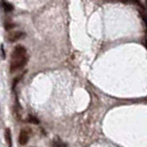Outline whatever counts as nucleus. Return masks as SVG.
Instances as JSON below:
<instances>
[{
  "label": "nucleus",
  "instance_id": "nucleus-1",
  "mask_svg": "<svg viewBox=\"0 0 147 147\" xmlns=\"http://www.w3.org/2000/svg\"><path fill=\"white\" fill-rule=\"evenodd\" d=\"M28 63V57H23V58H19V59H13L10 61V72H16L18 70L22 69L23 66Z\"/></svg>",
  "mask_w": 147,
  "mask_h": 147
},
{
  "label": "nucleus",
  "instance_id": "nucleus-2",
  "mask_svg": "<svg viewBox=\"0 0 147 147\" xmlns=\"http://www.w3.org/2000/svg\"><path fill=\"white\" fill-rule=\"evenodd\" d=\"M27 55V50L22 45H17L15 47L13 51L11 52V60L13 59H19V58H23Z\"/></svg>",
  "mask_w": 147,
  "mask_h": 147
},
{
  "label": "nucleus",
  "instance_id": "nucleus-3",
  "mask_svg": "<svg viewBox=\"0 0 147 147\" xmlns=\"http://www.w3.org/2000/svg\"><path fill=\"white\" fill-rule=\"evenodd\" d=\"M31 129L30 128H22L19 134V143L20 145H26L30 140L31 136Z\"/></svg>",
  "mask_w": 147,
  "mask_h": 147
},
{
  "label": "nucleus",
  "instance_id": "nucleus-4",
  "mask_svg": "<svg viewBox=\"0 0 147 147\" xmlns=\"http://www.w3.org/2000/svg\"><path fill=\"white\" fill-rule=\"evenodd\" d=\"M23 37H24V33L21 32V31H18V32H12V33H10L8 39H9L10 42H16V41L20 40V39Z\"/></svg>",
  "mask_w": 147,
  "mask_h": 147
},
{
  "label": "nucleus",
  "instance_id": "nucleus-5",
  "mask_svg": "<svg viewBox=\"0 0 147 147\" xmlns=\"http://www.w3.org/2000/svg\"><path fill=\"white\" fill-rule=\"evenodd\" d=\"M5 137H6L7 143L11 146V145H12V143H11V132H10V129H9V128H7V129L5 131Z\"/></svg>",
  "mask_w": 147,
  "mask_h": 147
},
{
  "label": "nucleus",
  "instance_id": "nucleus-6",
  "mask_svg": "<svg viewBox=\"0 0 147 147\" xmlns=\"http://www.w3.org/2000/svg\"><path fill=\"white\" fill-rule=\"evenodd\" d=\"M2 6H3V9H5V11H6V12H9V11H12V10H13L12 5L7 3L6 1H2Z\"/></svg>",
  "mask_w": 147,
  "mask_h": 147
},
{
  "label": "nucleus",
  "instance_id": "nucleus-7",
  "mask_svg": "<svg viewBox=\"0 0 147 147\" xmlns=\"http://www.w3.org/2000/svg\"><path fill=\"white\" fill-rule=\"evenodd\" d=\"M52 145L53 146H66V144H64L63 142H60L59 138H55V140L52 142Z\"/></svg>",
  "mask_w": 147,
  "mask_h": 147
},
{
  "label": "nucleus",
  "instance_id": "nucleus-8",
  "mask_svg": "<svg viewBox=\"0 0 147 147\" xmlns=\"http://www.w3.org/2000/svg\"><path fill=\"white\" fill-rule=\"evenodd\" d=\"M28 121H29L30 123H32V124H39L40 122H39V119L37 117H34V116H32V115H29L28 116Z\"/></svg>",
  "mask_w": 147,
  "mask_h": 147
},
{
  "label": "nucleus",
  "instance_id": "nucleus-9",
  "mask_svg": "<svg viewBox=\"0 0 147 147\" xmlns=\"http://www.w3.org/2000/svg\"><path fill=\"white\" fill-rule=\"evenodd\" d=\"M13 27H15V24H13L12 22H9V21H6V22H5V29H6V30L12 29Z\"/></svg>",
  "mask_w": 147,
  "mask_h": 147
},
{
  "label": "nucleus",
  "instance_id": "nucleus-10",
  "mask_svg": "<svg viewBox=\"0 0 147 147\" xmlns=\"http://www.w3.org/2000/svg\"><path fill=\"white\" fill-rule=\"evenodd\" d=\"M1 51H2V59H5L6 58V52H5V47L3 45L1 47Z\"/></svg>",
  "mask_w": 147,
  "mask_h": 147
},
{
  "label": "nucleus",
  "instance_id": "nucleus-11",
  "mask_svg": "<svg viewBox=\"0 0 147 147\" xmlns=\"http://www.w3.org/2000/svg\"><path fill=\"white\" fill-rule=\"evenodd\" d=\"M146 47H147V42H146Z\"/></svg>",
  "mask_w": 147,
  "mask_h": 147
}]
</instances>
